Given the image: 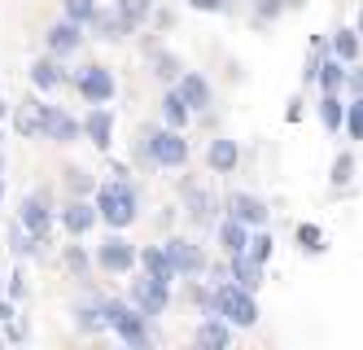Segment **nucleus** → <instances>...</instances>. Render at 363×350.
Listing matches in <instances>:
<instances>
[{
    "label": "nucleus",
    "mask_w": 363,
    "mask_h": 350,
    "mask_svg": "<svg viewBox=\"0 0 363 350\" xmlns=\"http://www.w3.org/2000/svg\"><path fill=\"white\" fill-rule=\"evenodd\" d=\"M92 206H96V219L123 232V228H132L140 219V193H136V184H132V171H127L123 163L114 167V175L106 184H96L92 188Z\"/></svg>",
    "instance_id": "nucleus-1"
},
{
    "label": "nucleus",
    "mask_w": 363,
    "mask_h": 350,
    "mask_svg": "<svg viewBox=\"0 0 363 350\" xmlns=\"http://www.w3.org/2000/svg\"><path fill=\"white\" fill-rule=\"evenodd\" d=\"M189 141H184V131L179 127H145L140 131V158L149 167H158V171H179V167H189Z\"/></svg>",
    "instance_id": "nucleus-2"
},
{
    "label": "nucleus",
    "mask_w": 363,
    "mask_h": 350,
    "mask_svg": "<svg viewBox=\"0 0 363 350\" xmlns=\"http://www.w3.org/2000/svg\"><path fill=\"white\" fill-rule=\"evenodd\" d=\"M106 333H114L123 346L132 350H149L153 341V329H149V315L140 307H132L127 298H106Z\"/></svg>",
    "instance_id": "nucleus-3"
},
{
    "label": "nucleus",
    "mask_w": 363,
    "mask_h": 350,
    "mask_svg": "<svg viewBox=\"0 0 363 350\" xmlns=\"http://www.w3.org/2000/svg\"><path fill=\"white\" fill-rule=\"evenodd\" d=\"M211 315L228 319L232 329H254L258 324V298H254V289H241V285H232V280H219L215 285V307Z\"/></svg>",
    "instance_id": "nucleus-4"
},
{
    "label": "nucleus",
    "mask_w": 363,
    "mask_h": 350,
    "mask_svg": "<svg viewBox=\"0 0 363 350\" xmlns=\"http://www.w3.org/2000/svg\"><path fill=\"white\" fill-rule=\"evenodd\" d=\"M35 101V119H40V141H53V145H74V141H84V131H79V119H74L66 105H48L40 97Z\"/></svg>",
    "instance_id": "nucleus-5"
},
{
    "label": "nucleus",
    "mask_w": 363,
    "mask_h": 350,
    "mask_svg": "<svg viewBox=\"0 0 363 350\" xmlns=\"http://www.w3.org/2000/svg\"><path fill=\"white\" fill-rule=\"evenodd\" d=\"M92 258H96V267H101L106 276H132V267H136V246H132L123 232L110 228V236L96 241V254H92Z\"/></svg>",
    "instance_id": "nucleus-6"
},
{
    "label": "nucleus",
    "mask_w": 363,
    "mask_h": 350,
    "mask_svg": "<svg viewBox=\"0 0 363 350\" xmlns=\"http://www.w3.org/2000/svg\"><path fill=\"white\" fill-rule=\"evenodd\" d=\"M70 84H74V92L84 97V105H110V101L118 97V79H114V70L101 66V62L84 66L79 75L70 79Z\"/></svg>",
    "instance_id": "nucleus-7"
},
{
    "label": "nucleus",
    "mask_w": 363,
    "mask_h": 350,
    "mask_svg": "<svg viewBox=\"0 0 363 350\" xmlns=\"http://www.w3.org/2000/svg\"><path fill=\"white\" fill-rule=\"evenodd\" d=\"M18 224L27 228L35 241H48V232H53V193H48V188H35V193L22 197Z\"/></svg>",
    "instance_id": "nucleus-8"
},
{
    "label": "nucleus",
    "mask_w": 363,
    "mask_h": 350,
    "mask_svg": "<svg viewBox=\"0 0 363 350\" xmlns=\"http://www.w3.org/2000/svg\"><path fill=\"white\" fill-rule=\"evenodd\" d=\"M127 302L140 307L149 319H158V315H167V307H171V280H158V276L140 272V276L132 280V298H127Z\"/></svg>",
    "instance_id": "nucleus-9"
},
{
    "label": "nucleus",
    "mask_w": 363,
    "mask_h": 350,
    "mask_svg": "<svg viewBox=\"0 0 363 350\" xmlns=\"http://www.w3.org/2000/svg\"><path fill=\"white\" fill-rule=\"evenodd\" d=\"M175 92L184 97V105H189V114H193V119H197V114H206V110L215 105V88H211V79H206L201 70H179Z\"/></svg>",
    "instance_id": "nucleus-10"
},
{
    "label": "nucleus",
    "mask_w": 363,
    "mask_h": 350,
    "mask_svg": "<svg viewBox=\"0 0 363 350\" xmlns=\"http://www.w3.org/2000/svg\"><path fill=\"white\" fill-rule=\"evenodd\" d=\"M84 26L79 22H70V18H57L53 26H48V31H44V53H53V58H74V53H79L84 48Z\"/></svg>",
    "instance_id": "nucleus-11"
},
{
    "label": "nucleus",
    "mask_w": 363,
    "mask_h": 350,
    "mask_svg": "<svg viewBox=\"0 0 363 350\" xmlns=\"http://www.w3.org/2000/svg\"><path fill=\"white\" fill-rule=\"evenodd\" d=\"M162 250H167V258L175 267V276H201L206 272V254H201V246H193L189 236H167Z\"/></svg>",
    "instance_id": "nucleus-12"
},
{
    "label": "nucleus",
    "mask_w": 363,
    "mask_h": 350,
    "mask_svg": "<svg viewBox=\"0 0 363 350\" xmlns=\"http://www.w3.org/2000/svg\"><path fill=\"white\" fill-rule=\"evenodd\" d=\"M223 206H228L232 219H241L245 228H267V219H272V206L258 193H241V188H237V193H228Z\"/></svg>",
    "instance_id": "nucleus-13"
},
{
    "label": "nucleus",
    "mask_w": 363,
    "mask_h": 350,
    "mask_svg": "<svg viewBox=\"0 0 363 350\" xmlns=\"http://www.w3.org/2000/svg\"><path fill=\"white\" fill-rule=\"evenodd\" d=\"M79 131H84V141L96 153H106L114 145V114L106 110V105H88V114L79 119Z\"/></svg>",
    "instance_id": "nucleus-14"
},
{
    "label": "nucleus",
    "mask_w": 363,
    "mask_h": 350,
    "mask_svg": "<svg viewBox=\"0 0 363 350\" xmlns=\"http://www.w3.org/2000/svg\"><path fill=\"white\" fill-rule=\"evenodd\" d=\"M27 79H31L40 92H62V88L70 84V70H66V62H62V58L44 53V58H35V62L27 66Z\"/></svg>",
    "instance_id": "nucleus-15"
},
{
    "label": "nucleus",
    "mask_w": 363,
    "mask_h": 350,
    "mask_svg": "<svg viewBox=\"0 0 363 350\" xmlns=\"http://www.w3.org/2000/svg\"><path fill=\"white\" fill-rule=\"evenodd\" d=\"M53 219H62V228L70 232V236H88L101 219H96V206L88 202V197H70L57 214H53Z\"/></svg>",
    "instance_id": "nucleus-16"
},
{
    "label": "nucleus",
    "mask_w": 363,
    "mask_h": 350,
    "mask_svg": "<svg viewBox=\"0 0 363 350\" xmlns=\"http://www.w3.org/2000/svg\"><path fill=\"white\" fill-rule=\"evenodd\" d=\"M70 315H74V329H79V333H88V337H101V333H106V298H101V293L79 298V302L70 307Z\"/></svg>",
    "instance_id": "nucleus-17"
},
{
    "label": "nucleus",
    "mask_w": 363,
    "mask_h": 350,
    "mask_svg": "<svg viewBox=\"0 0 363 350\" xmlns=\"http://www.w3.org/2000/svg\"><path fill=\"white\" fill-rule=\"evenodd\" d=\"M84 31H92V40H101V44H118V40H127V35H136L114 9H101V5H96V13L84 22Z\"/></svg>",
    "instance_id": "nucleus-18"
},
{
    "label": "nucleus",
    "mask_w": 363,
    "mask_h": 350,
    "mask_svg": "<svg viewBox=\"0 0 363 350\" xmlns=\"http://www.w3.org/2000/svg\"><path fill=\"white\" fill-rule=\"evenodd\" d=\"M193 341H197L201 350H228L232 341H237V329H232L228 319H219V315H201Z\"/></svg>",
    "instance_id": "nucleus-19"
},
{
    "label": "nucleus",
    "mask_w": 363,
    "mask_h": 350,
    "mask_svg": "<svg viewBox=\"0 0 363 350\" xmlns=\"http://www.w3.org/2000/svg\"><path fill=\"white\" fill-rule=\"evenodd\" d=\"M206 167H211L215 175H232L241 167V145L232 136H215L211 145H206Z\"/></svg>",
    "instance_id": "nucleus-20"
},
{
    "label": "nucleus",
    "mask_w": 363,
    "mask_h": 350,
    "mask_svg": "<svg viewBox=\"0 0 363 350\" xmlns=\"http://www.w3.org/2000/svg\"><path fill=\"white\" fill-rule=\"evenodd\" d=\"M215 210H219V202L206 193L197 180H184V214H189V219H193L197 228H206V224L215 219Z\"/></svg>",
    "instance_id": "nucleus-21"
},
{
    "label": "nucleus",
    "mask_w": 363,
    "mask_h": 350,
    "mask_svg": "<svg viewBox=\"0 0 363 350\" xmlns=\"http://www.w3.org/2000/svg\"><path fill=\"white\" fill-rule=\"evenodd\" d=\"M263 272H267V267L258 263V258H250L245 250H241V254H228V280H232V285H241V289H254V293H258V285H263Z\"/></svg>",
    "instance_id": "nucleus-22"
},
{
    "label": "nucleus",
    "mask_w": 363,
    "mask_h": 350,
    "mask_svg": "<svg viewBox=\"0 0 363 350\" xmlns=\"http://www.w3.org/2000/svg\"><path fill=\"white\" fill-rule=\"evenodd\" d=\"M328 53H333V58L337 62H359L363 58V35L354 31V26H337V31H333V40H328Z\"/></svg>",
    "instance_id": "nucleus-23"
},
{
    "label": "nucleus",
    "mask_w": 363,
    "mask_h": 350,
    "mask_svg": "<svg viewBox=\"0 0 363 350\" xmlns=\"http://www.w3.org/2000/svg\"><path fill=\"white\" fill-rule=\"evenodd\" d=\"M158 114H162V127H179V131L193 123V114H189L184 97L175 92V84H167V92H162V101H158Z\"/></svg>",
    "instance_id": "nucleus-24"
},
{
    "label": "nucleus",
    "mask_w": 363,
    "mask_h": 350,
    "mask_svg": "<svg viewBox=\"0 0 363 350\" xmlns=\"http://www.w3.org/2000/svg\"><path fill=\"white\" fill-rule=\"evenodd\" d=\"M136 267H140V272H149V276H158V280H171V285H175V267H171V258H167L162 246L136 250Z\"/></svg>",
    "instance_id": "nucleus-25"
},
{
    "label": "nucleus",
    "mask_w": 363,
    "mask_h": 350,
    "mask_svg": "<svg viewBox=\"0 0 363 350\" xmlns=\"http://www.w3.org/2000/svg\"><path fill=\"white\" fill-rule=\"evenodd\" d=\"M315 84H320V92H346V62H337L333 53H328V58H320Z\"/></svg>",
    "instance_id": "nucleus-26"
},
{
    "label": "nucleus",
    "mask_w": 363,
    "mask_h": 350,
    "mask_svg": "<svg viewBox=\"0 0 363 350\" xmlns=\"http://www.w3.org/2000/svg\"><path fill=\"white\" fill-rule=\"evenodd\" d=\"M315 110H320V123H324V131H328V136H342V114H346V101H342V92H324Z\"/></svg>",
    "instance_id": "nucleus-27"
},
{
    "label": "nucleus",
    "mask_w": 363,
    "mask_h": 350,
    "mask_svg": "<svg viewBox=\"0 0 363 350\" xmlns=\"http://www.w3.org/2000/svg\"><path fill=\"white\" fill-rule=\"evenodd\" d=\"M245 246H250V228L228 214V219L219 224V250H223V254H241Z\"/></svg>",
    "instance_id": "nucleus-28"
},
{
    "label": "nucleus",
    "mask_w": 363,
    "mask_h": 350,
    "mask_svg": "<svg viewBox=\"0 0 363 350\" xmlns=\"http://www.w3.org/2000/svg\"><path fill=\"white\" fill-rule=\"evenodd\" d=\"M294 241H298V250H302V254H311V258L328 250V236H324V228H320V224H298V228H294Z\"/></svg>",
    "instance_id": "nucleus-29"
},
{
    "label": "nucleus",
    "mask_w": 363,
    "mask_h": 350,
    "mask_svg": "<svg viewBox=\"0 0 363 350\" xmlns=\"http://www.w3.org/2000/svg\"><path fill=\"white\" fill-rule=\"evenodd\" d=\"M149 66H153V79H162V84H175L179 70H184V66H179V58H175V53H167V48H153L149 53Z\"/></svg>",
    "instance_id": "nucleus-30"
},
{
    "label": "nucleus",
    "mask_w": 363,
    "mask_h": 350,
    "mask_svg": "<svg viewBox=\"0 0 363 350\" xmlns=\"http://www.w3.org/2000/svg\"><path fill=\"white\" fill-rule=\"evenodd\" d=\"M114 13H118L127 26H132V31H140V26L149 22V13H153V0H118Z\"/></svg>",
    "instance_id": "nucleus-31"
},
{
    "label": "nucleus",
    "mask_w": 363,
    "mask_h": 350,
    "mask_svg": "<svg viewBox=\"0 0 363 350\" xmlns=\"http://www.w3.org/2000/svg\"><path fill=\"white\" fill-rule=\"evenodd\" d=\"M245 254L250 258H258V263H272V254H276V241H272V232L267 228H250V246H245Z\"/></svg>",
    "instance_id": "nucleus-32"
},
{
    "label": "nucleus",
    "mask_w": 363,
    "mask_h": 350,
    "mask_svg": "<svg viewBox=\"0 0 363 350\" xmlns=\"http://www.w3.org/2000/svg\"><path fill=\"white\" fill-rule=\"evenodd\" d=\"M13 131L22 141H35L40 136V119H35V101H22L18 114H13Z\"/></svg>",
    "instance_id": "nucleus-33"
},
{
    "label": "nucleus",
    "mask_w": 363,
    "mask_h": 350,
    "mask_svg": "<svg viewBox=\"0 0 363 350\" xmlns=\"http://www.w3.org/2000/svg\"><path fill=\"white\" fill-rule=\"evenodd\" d=\"M342 131H346V141H363V97H350V101H346Z\"/></svg>",
    "instance_id": "nucleus-34"
},
{
    "label": "nucleus",
    "mask_w": 363,
    "mask_h": 350,
    "mask_svg": "<svg viewBox=\"0 0 363 350\" xmlns=\"http://www.w3.org/2000/svg\"><path fill=\"white\" fill-rule=\"evenodd\" d=\"M40 246H44V241H35L22 224H13V228H9V250H13V258H27V254H35Z\"/></svg>",
    "instance_id": "nucleus-35"
},
{
    "label": "nucleus",
    "mask_w": 363,
    "mask_h": 350,
    "mask_svg": "<svg viewBox=\"0 0 363 350\" xmlns=\"http://www.w3.org/2000/svg\"><path fill=\"white\" fill-rule=\"evenodd\" d=\"M328 180H333V188H346L350 180H354V153L350 149H342L333 158V171H328Z\"/></svg>",
    "instance_id": "nucleus-36"
},
{
    "label": "nucleus",
    "mask_w": 363,
    "mask_h": 350,
    "mask_svg": "<svg viewBox=\"0 0 363 350\" xmlns=\"http://www.w3.org/2000/svg\"><path fill=\"white\" fill-rule=\"evenodd\" d=\"M62 263L70 267L74 280H88V272H92V258L84 254V246H66V250H62Z\"/></svg>",
    "instance_id": "nucleus-37"
},
{
    "label": "nucleus",
    "mask_w": 363,
    "mask_h": 350,
    "mask_svg": "<svg viewBox=\"0 0 363 350\" xmlns=\"http://www.w3.org/2000/svg\"><path fill=\"white\" fill-rule=\"evenodd\" d=\"M96 13V0H62V18H70V22H88Z\"/></svg>",
    "instance_id": "nucleus-38"
},
{
    "label": "nucleus",
    "mask_w": 363,
    "mask_h": 350,
    "mask_svg": "<svg viewBox=\"0 0 363 350\" xmlns=\"http://www.w3.org/2000/svg\"><path fill=\"white\" fill-rule=\"evenodd\" d=\"M66 184H70V188H74V193H79V197H84V193H92V188H96V180H92V175H88L84 167H70V171H66Z\"/></svg>",
    "instance_id": "nucleus-39"
},
{
    "label": "nucleus",
    "mask_w": 363,
    "mask_h": 350,
    "mask_svg": "<svg viewBox=\"0 0 363 350\" xmlns=\"http://www.w3.org/2000/svg\"><path fill=\"white\" fill-rule=\"evenodd\" d=\"M284 9H289L284 0H254V13H258V22H276Z\"/></svg>",
    "instance_id": "nucleus-40"
},
{
    "label": "nucleus",
    "mask_w": 363,
    "mask_h": 350,
    "mask_svg": "<svg viewBox=\"0 0 363 350\" xmlns=\"http://www.w3.org/2000/svg\"><path fill=\"white\" fill-rule=\"evenodd\" d=\"M346 92L350 97H363V62H350L346 66Z\"/></svg>",
    "instance_id": "nucleus-41"
},
{
    "label": "nucleus",
    "mask_w": 363,
    "mask_h": 350,
    "mask_svg": "<svg viewBox=\"0 0 363 350\" xmlns=\"http://www.w3.org/2000/svg\"><path fill=\"white\" fill-rule=\"evenodd\" d=\"M189 9H197V13H228L232 0H189Z\"/></svg>",
    "instance_id": "nucleus-42"
},
{
    "label": "nucleus",
    "mask_w": 363,
    "mask_h": 350,
    "mask_svg": "<svg viewBox=\"0 0 363 350\" xmlns=\"http://www.w3.org/2000/svg\"><path fill=\"white\" fill-rule=\"evenodd\" d=\"M22 298H27V272L18 267V272L9 276V302H22Z\"/></svg>",
    "instance_id": "nucleus-43"
},
{
    "label": "nucleus",
    "mask_w": 363,
    "mask_h": 350,
    "mask_svg": "<svg viewBox=\"0 0 363 350\" xmlns=\"http://www.w3.org/2000/svg\"><path fill=\"white\" fill-rule=\"evenodd\" d=\"M149 22H153V26H158V31H171V26H175V13H171V9H158V5H153V13H149Z\"/></svg>",
    "instance_id": "nucleus-44"
},
{
    "label": "nucleus",
    "mask_w": 363,
    "mask_h": 350,
    "mask_svg": "<svg viewBox=\"0 0 363 350\" xmlns=\"http://www.w3.org/2000/svg\"><path fill=\"white\" fill-rule=\"evenodd\" d=\"M284 119H289V123H298V119H302V97H294V101H289V110H284Z\"/></svg>",
    "instance_id": "nucleus-45"
},
{
    "label": "nucleus",
    "mask_w": 363,
    "mask_h": 350,
    "mask_svg": "<svg viewBox=\"0 0 363 350\" xmlns=\"http://www.w3.org/2000/svg\"><path fill=\"white\" fill-rule=\"evenodd\" d=\"M13 319V302H0V324H9Z\"/></svg>",
    "instance_id": "nucleus-46"
},
{
    "label": "nucleus",
    "mask_w": 363,
    "mask_h": 350,
    "mask_svg": "<svg viewBox=\"0 0 363 350\" xmlns=\"http://www.w3.org/2000/svg\"><path fill=\"white\" fill-rule=\"evenodd\" d=\"M354 31L363 35V5H359V18H354Z\"/></svg>",
    "instance_id": "nucleus-47"
},
{
    "label": "nucleus",
    "mask_w": 363,
    "mask_h": 350,
    "mask_svg": "<svg viewBox=\"0 0 363 350\" xmlns=\"http://www.w3.org/2000/svg\"><path fill=\"white\" fill-rule=\"evenodd\" d=\"M284 5H289V9H302V5H306V0H284Z\"/></svg>",
    "instance_id": "nucleus-48"
},
{
    "label": "nucleus",
    "mask_w": 363,
    "mask_h": 350,
    "mask_svg": "<svg viewBox=\"0 0 363 350\" xmlns=\"http://www.w3.org/2000/svg\"><path fill=\"white\" fill-rule=\"evenodd\" d=\"M0 202H5V175H0Z\"/></svg>",
    "instance_id": "nucleus-49"
},
{
    "label": "nucleus",
    "mask_w": 363,
    "mask_h": 350,
    "mask_svg": "<svg viewBox=\"0 0 363 350\" xmlns=\"http://www.w3.org/2000/svg\"><path fill=\"white\" fill-rule=\"evenodd\" d=\"M0 119H5V101H0Z\"/></svg>",
    "instance_id": "nucleus-50"
},
{
    "label": "nucleus",
    "mask_w": 363,
    "mask_h": 350,
    "mask_svg": "<svg viewBox=\"0 0 363 350\" xmlns=\"http://www.w3.org/2000/svg\"><path fill=\"white\" fill-rule=\"evenodd\" d=\"M0 171H5V153H0Z\"/></svg>",
    "instance_id": "nucleus-51"
}]
</instances>
